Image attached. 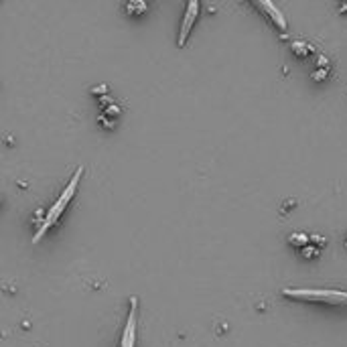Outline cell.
Wrapping results in <instances>:
<instances>
[{
    "label": "cell",
    "instance_id": "obj_5",
    "mask_svg": "<svg viewBox=\"0 0 347 347\" xmlns=\"http://www.w3.org/2000/svg\"><path fill=\"white\" fill-rule=\"evenodd\" d=\"M256 8H260V10H264L266 12V16L272 20V25L274 27H278L280 31H283V33H287V29H289V25H287V18H285V14L283 12H280L272 2H264V0H262V2H258L256 4Z\"/></svg>",
    "mask_w": 347,
    "mask_h": 347
},
{
    "label": "cell",
    "instance_id": "obj_9",
    "mask_svg": "<svg viewBox=\"0 0 347 347\" xmlns=\"http://www.w3.org/2000/svg\"><path fill=\"white\" fill-rule=\"evenodd\" d=\"M319 254H321V248H317L315 244H309L307 248L300 250V256H302V258H317Z\"/></svg>",
    "mask_w": 347,
    "mask_h": 347
},
{
    "label": "cell",
    "instance_id": "obj_6",
    "mask_svg": "<svg viewBox=\"0 0 347 347\" xmlns=\"http://www.w3.org/2000/svg\"><path fill=\"white\" fill-rule=\"evenodd\" d=\"M124 10L130 14V16H140L148 10V4L142 2V0H130V2L124 4Z\"/></svg>",
    "mask_w": 347,
    "mask_h": 347
},
{
    "label": "cell",
    "instance_id": "obj_4",
    "mask_svg": "<svg viewBox=\"0 0 347 347\" xmlns=\"http://www.w3.org/2000/svg\"><path fill=\"white\" fill-rule=\"evenodd\" d=\"M197 14H199V2L193 0V2H189L187 8H185V16H183V23H181V29H179V39H177L179 47L187 45V39L191 35V27L195 23V18H197Z\"/></svg>",
    "mask_w": 347,
    "mask_h": 347
},
{
    "label": "cell",
    "instance_id": "obj_13",
    "mask_svg": "<svg viewBox=\"0 0 347 347\" xmlns=\"http://www.w3.org/2000/svg\"><path fill=\"white\" fill-rule=\"evenodd\" d=\"M106 92H108V88H106V85H100V88H92V94H96L98 98H104V96H108Z\"/></svg>",
    "mask_w": 347,
    "mask_h": 347
},
{
    "label": "cell",
    "instance_id": "obj_12",
    "mask_svg": "<svg viewBox=\"0 0 347 347\" xmlns=\"http://www.w3.org/2000/svg\"><path fill=\"white\" fill-rule=\"evenodd\" d=\"M100 122H102L106 128H114V126H116V120H108V116H106V114H102V116H100Z\"/></svg>",
    "mask_w": 347,
    "mask_h": 347
},
{
    "label": "cell",
    "instance_id": "obj_1",
    "mask_svg": "<svg viewBox=\"0 0 347 347\" xmlns=\"http://www.w3.org/2000/svg\"><path fill=\"white\" fill-rule=\"evenodd\" d=\"M81 175H83V167H77L75 169V173H73V177L69 179V183L65 185V189L61 191V195L57 197V201L49 207V211L45 213V218H43V224L39 226V230H37V233L33 235V242H39L43 235H45L47 231H49V228L61 218L63 215V211L67 209V205H69V201L73 199V195H75V191H77V185H79V179H81Z\"/></svg>",
    "mask_w": 347,
    "mask_h": 347
},
{
    "label": "cell",
    "instance_id": "obj_10",
    "mask_svg": "<svg viewBox=\"0 0 347 347\" xmlns=\"http://www.w3.org/2000/svg\"><path fill=\"white\" fill-rule=\"evenodd\" d=\"M120 112H122V110H120V106H118V104H110V106H108L106 110H104V114H106V116H110L112 120H116V116H120Z\"/></svg>",
    "mask_w": 347,
    "mask_h": 347
},
{
    "label": "cell",
    "instance_id": "obj_3",
    "mask_svg": "<svg viewBox=\"0 0 347 347\" xmlns=\"http://www.w3.org/2000/svg\"><path fill=\"white\" fill-rule=\"evenodd\" d=\"M136 315H138V298L132 296L130 298V311H128V319H126V327H124V333H122L120 347H134V341H136Z\"/></svg>",
    "mask_w": 347,
    "mask_h": 347
},
{
    "label": "cell",
    "instance_id": "obj_11",
    "mask_svg": "<svg viewBox=\"0 0 347 347\" xmlns=\"http://www.w3.org/2000/svg\"><path fill=\"white\" fill-rule=\"evenodd\" d=\"M311 77L317 79V81H323L325 77H327V69H325V67H317V69L311 73Z\"/></svg>",
    "mask_w": 347,
    "mask_h": 347
},
{
    "label": "cell",
    "instance_id": "obj_2",
    "mask_svg": "<svg viewBox=\"0 0 347 347\" xmlns=\"http://www.w3.org/2000/svg\"><path fill=\"white\" fill-rule=\"evenodd\" d=\"M285 298L305 300V302H325V305H347V292L343 290H323V289H283Z\"/></svg>",
    "mask_w": 347,
    "mask_h": 347
},
{
    "label": "cell",
    "instance_id": "obj_7",
    "mask_svg": "<svg viewBox=\"0 0 347 347\" xmlns=\"http://www.w3.org/2000/svg\"><path fill=\"white\" fill-rule=\"evenodd\" d=\"M290 49H292V53L298 55V57H309V55H313V47L309 45V43H305V41H292V43H290Z\"/></svg>",
    "mask_w": 347,
    "mask_h": 347
},
{
    "label": "cell",
    "instance_id": "obj_14",
    "mask_svg": "<svg viewBox=\"0 0 347 347\" xmlns=\"http://www.w3.org/2000/svg\"><path fill=\"white\" fill-rule=\"evenodd\" d=\"M339 10H343V12H345V10H347V4H339Z\"/></svg>",
    "mask_w": 347,
    "mask_h": 347
},
{
    "label": "cell",
    "instance_id": "obj_8",
    "mask_svg": "<svg viewBox=\"0 0 347 347\" xmlns=\"http://www.w3.org/2000/svg\"><path fill=\"white\" fill-rule=\"evenodd\" d=\"M287 240H289L290 246H298L302 250V248H307L311 244V235H307V233H290Z\"/></svg>",
    "mask_w": 347,
    "mask_h": 347
},
{
    "label": "cell",
    "instance_id": "obj_15",
    "mask_svg": "<svg viewBox=\"0 0 347 347\" xmlns=\"http://www.w3.org/2000/svg\"><path fill=\"white\" fill-rule=\"evenodd\" d=\"M343 244H345V248H347V233H345V240H343Z\"/></svg>",
    "mask_w": 347,
    "mask_h": 347
}]
</instances>
